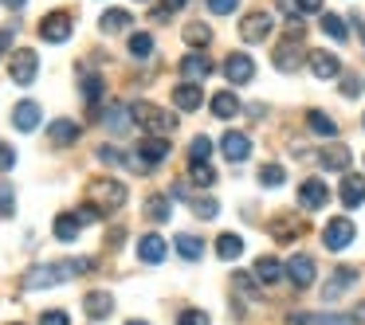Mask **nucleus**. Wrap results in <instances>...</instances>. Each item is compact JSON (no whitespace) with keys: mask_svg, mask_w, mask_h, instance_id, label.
Segmentation results:
<instances>
[{"mask_svg":"<svg viewBox=\"0 0 365 325\" xmlns=\"http://www.w3.org/2000/svg\"><path fill=\"white\" fill-rule=\"evenodd\" d=\"M95 267L91 259H67V262H43V267H32L24 275V290H40V286H56V282H67L75 275H87Z\"/></svg>","mask_w":365,"mask_h":325,"instance_id":"1","label":"nucleus"},{"mask_svg":"<svg viewBox=\"0 0 365 325\" xmlns=\"http://www.w3.org/2000/svg\"><path fill=\"white\" fill-rule=\"evenodd\" d=\"M302 40H307L302 20H291V24H287V40L275 43V55H271L283 75H291V71H299V67H302Z\"/></svg>","mask_w":365,"mask_h":325,"instance_id":"2","label":"nucleus"},{"mask_svg":"<svg viewBox=\"0 0 365 325\" xmlns=\"http://www.w3.org/2000/svg\"><path fill=\"white\" fill-rule=\"evenodd\" d=\"M130 118H134L150 137H165V134L177 129V114L161 110V106H153V102H134L130 106Z\"/></svg>","mask_w":365,"mask_h":325,"instance_id":"3","label":"nucleus"},{"mask_svg":"<svg viewBox=\"0 0 365 325\" xmlns=\"http://www.w3.org/2000/svg\"><path fill=\"white\" fill-rule=\"evenodd\" d=\"M91 204L103 208V212H114V208L126 204V184L122 181H91Z\"/></svg>","mask_w":365,"mask_h":325,"instance_id":"4","label":"nucleus"},{"mask_svg":"<svg viewBox=\"0 0 365 325\" xmlns=\"http://www.w3.org/2000/svg\"><path fill=\"white\" fill-rule=\"evenodd\" d=\"M354 235H357V228H354V220H346V215H334L330 223L322 228V243H326V251H346L349 243H354Z\"/></svg>","mask_w":365,"mask_h":325,"instance_id":"5","label":"nucleus"},{"mask_svg":"<svg viewBox=\"0 0 365 325\" xmlns=\"http://www.w3.org/2000/svg\"><path fill=\"white\" fill-rule=\"evenodd\" d=\"M71 12H63V9H56V12H48V16L40 20V40L43 43H67L71 40Z\"/></svg>","mask_w":365,"mask_h":325,"instance_id":"6","label":"nucleus"},{"mask_svg":"<svg viewBox=\"0 0 365 325\" xmlns=\"http://www.w3.org/2000/svg\"><path fill=\"white\" fill-rule=\"evenodd\" d=\"M36 71H40V59H36V51L20 48L16 55H12V67H9L12 82H20V87H32V82H36Z\"/></svg>","mask_w":365,"mask_h":325,"instance_id":"7","label":"nucleus"},{"mask_svg":"<svg viewBox=\"0 0 365 325\" xmlns=\"http://www.w3.org/2000/svg\"><path fill=\"white\" fill-rule=\"evenodd\" d=\"M287 278H291L294 286H299V290H307V286H314V278H318V267H314V259H310V255H291V259H287Z\"/></svg>","mask_w":365,"mask_h":325,"instance_id":"8","label":"nucleus"},{"mask_svg":"<svg viewBox=\"0 0 365 325\" xmlns=\"http://www.w3.org/2000/svg\"><path fill=\"white\" fill-rule=\"evenodd\" d=\"M267 36H271V12H247V16L240 20V40L263 43Z\"/></svg>","mask_w":365,"mask_h":325,"instance_id":"9","label":"nucleus"},{"mask_svg":"<svg viewBox=\"0 0 365 325\" xmlns=\"http://www.w3.org/2000/svg\"><path fill=\"white\" fill-rule=\"evenodd\" d=\"M326 200H330V188H326L318 176H307V181L299 184V208L302 212H318Z\"/></svg>","mask_w":365,"mask_h":325,"instance_id":"10","label":"nucleus"},{"mask_svg":"<svg viewBox=\"0 0 365 325\" xmlns=\"http://www.w3.org/2000/svg\"><path fill=\"white\" fill-rule=\"evenodd\" d=\"M224 75H228L232 87H240V82H252V79H255L252 55H244V51H232V55L224 59Z\"/></svg>","mask_w":365,"mask_h":325,"instance_id":"11","label":"nucleus"},{"mask_svg":"<svg viewBox=\"0 0 365 325\" xmlns=\"http://www.w3.org/2000/svg\"><path fill=\"white\" fill-rule=\"evenodd\" d=\"M302 231H307V220H302V215H275V220H271V239H275V243H294Z\"/></svg>","mask_w":365,"mask_h":325,"instance_id":"12","label":"nucleus"},{"mask_svg":"<svg viewBox=\"0 0 365 325\" xmlns=\"http://www.w3.org/2000/svg\"><path fill=\"white\" fill-rule=\"evenodd\" d=\"M357 278H361V270H357V267H338V270L330 275V282L322 286V298H326V302L341 298L349 286H357Z\"/></svg>","mask_w":365,"mask_h":325,"instance_id":"13","label":"nucleus"},{"mask_svg":"<svg viewBox=\"0 0 365 325\" xmlns=\"http://www.w3.org/2000/svg\"><path fill=\"white\" fill-rule=\"evenodd\" d=\"M220 149H224V157H228L232 165H240V161L252 157V137L240 134V129H228V134L220 137Z\"/></svg>","mask_w":365,"mask_h":325,"instance_id":"14","label":"nucleus"},{"mask_svg":"<svg viewBox=\"0 0 365 325\" xmlns=\"http://www.w3.org/2000/svg\"><path fill=\"white\" fill-rule=\"evenodd\" d=\"M43 122V110L40 102H32V98H24V102H16V110H12V126L20 129V134H32L36 126Z\"/></svg>","mask_w":365,"mask_h":325,"instance_id":"15","label":"nucleus"},{"mask_svg":"<svg viewBox=\"0 0 365 325\" xmlns=\"http://www.w3.org/2000/svg\"><path fill=\"white\" fill-rule=\"evenodd\" d=\"M83 309H87L91 321H103V317H110V314H114V294H106V290H91V294H83Z\"/></svg>","mask_w":365,"mask_h":325,"instance_id":"16","label":"nucleus"},{"mask_svg":"<svg viewBox=\"0 0 365 325\" xmlns=\"http://www.w3.org/2000/svg\"><path fill=\"white\" fill-rule=\"evenodd\" d=\"M318 165L330 169V173H349V165H354V153H349L346 145H326V149L318 153Z\"/></svg>","mask_w":365,"mask_h":325,"instance_id":"17","label":"nucleus"},{"mask_svg":"<svg viewBox=\"0 0 365 325\" xmlns=\"http://www.w3.org/2000/svg\"><path fill=\"white\" fill-rule=\"evenodd\" d=\"M338 196H341V204H346V208L365 204V176L346 173V176H341V184H338Z\"/></svg>","mask_w":365,"mask_h":325,"instance_id":"18","label":"nucleus"},{"mask_svg":"<svg viewBox=\"0 0 365 325\" xmlns=\"http://www.w3.org/2000/svg\"><path fill=\"white\" fill-rule=\"evenodd\" d=\"M283 275H287V267L275 259V255H259V259H255V282L259 286H275Z\"/></svg>","mask_w":365,"mask_h":325,"instance_id":"19","label":"nucleus"},{"mask_svg":"<svg viewBox=\"0 0 365 325\" xmlns=\"http://www.w3.org/2000/svg\"><path fill=\"white\" fill-rule=\"evenodd\" d=\"M200 102H205V95H200L197 82H177V87H173V106H177V110L192 114V110H200Z\"/></svg>","mask_w":365,"mask_h":325,"instance_id":"20","label":"nucleus"},{"mask_svg":"<svg viewBox=\"0 0 365 325\" xmlns=\"http://www.w3.org/2000/svg\"><path fill=\"white\" fill-rule=\"evenodd\" d=\"M165 255H169V243H165L161 235H142V239H138V259H142V262L158 267Z\"/></svg>","mask_w":365,"mask_h":325,"instance_id":"21","label":"nucleus"},{"mask_svg":"<svg viewBox=\"0 0 365 325\" xmlns=\"http://www.w3.org/2000/svg\"><path fill=\"white\" fill-rule=\"evenodd\" d=\"M75 137H79V122H71V118H56L48 126V142L51 145H71Z\"/></svg>","mask_w":365,"mask_h":325,"instance_id":"22","label":"nucleus"},{"mask_svg":"<svg viewBox=\"0 0 365 325\" xmlns=\"http://www.w3.org/2000/svg\"><path fill=\"white\" fill-rule=\"evenodd\" d=\"M212 71H216V67L208 63L205 55H185V59H181V75H185V82H200V79H208Z\"/></svg>","mask_w":365,"mask_h":325,"instance_id":"23","label":"nucleus"},{"mask_svg":"<svg viewBox=\"0 0 365 325\" xmlns=\"http://www.w3.org/2000/svg\"><path fill=\"white\" fill-rule=\"evenodd\" d=\"M310 71H314L318 79H338L341 63L330 55V51H310Z\"/></svg>","mask_w":365,"mask_h":325,"instance_id":"24","label":"nucleus"},{"mask_svg":"<svg viewBox=\"0 0 365 325\" xmlns=\"http://www.w3.org/2000/svg\"><path fill=\"white\" fill-rule=\"evenodd\" d=\"M103 126L110 129V134H126V129H130V106H122V102L106 106V114H103Z\"/></svg>","mask_w":365,"mask_h":325,"instance_id":"25","label":"nucleus"},{"mask_svg":"<svg viewBox=\"0 0 365 325\" xmlns=\"http://www.w3.org/2000/svg\"><path fill=\"white\" fill-rule=\"evenodd\" d=\"M216 255H220L224 262H236L240 255H244V239H240L236 231H224V235L216 239Z\"/></svg>","mask_w":365,"mask_h":325,"instance_id":"26","label":"nucleus"},{"mask_svg":"<svg viewBox=\"0 0 365 325\" xmlns=\"http://www.w3.org/2000/svg\"><path fill=\"white\" fill-rule=\"evenodd\" d=\"M130 24H134V16H130V12L126 9H106L103 12V20H98V28H103V32H126V28Z\"/></svg>","mask_w":365,"mask_h":325,"instance_id":"27","label":"nucleus"},{"mask_svg":"<svg viewBox=\"0 0 365 325\" xmlns=\"http://www.w3.org/2000/svg\"><path fill=\"white\" fill-rule=\"evenodd\" d=\"M185 43H189V48H208V43H212V28L205 24V20H192V24H185Z\"/></svg>","mask_w":365,"mask_h":325,"instance_id":"28","label":"nucleus"},{"mask_svg":"<svg viewBox=\"0 0 365 325\" xmlns=\"http://www.w3.org/2000/svg\"><path fill=\"white\" fill-rule=\"evenodd\" d=\"M173 247H177V255H181V259H200V255H205V239H197V235H189V231H181V235L173 239Z\"/></svg>","mask_w":365,"mask_h":325,"instance_id":"29","label":"nucleus"},{"mask_svg":"<svg viewBox=\"0 0 365 325\" xmlns=\"http://www.w3.org/2000/svg\"><path fill=\"white\" fill-rule=\"evenodd\" d=\"M307 126H310V134H318V137L338 134V122H334L330 114H322V110H307Z\"/></svg>","mask_w":365,"mask_h":325,"instance_id":"30","label":"nucleus"},{"mask_svg":"<svg viewBox=\"0 0 365 325\" xmlns=\"http://www.w3.org/2000/svg\"><path fill=\"white\" fill-rule=\"evenodd\" d=\"M212 149H216V145H212V137H208V134H197V137L189 142V165H208Z\"/></svg>","mask_w":365,"mask_h":325,"instance_id":"31","label":"nucleus"},{"mask_svg":"<svg viewBox=\"0 0 365 325\" xmlns=\"http://www.w3.org/2000/svg\"><path fill=\"white\" fill-rule=\"evenodd\" d=\"M103 90H106V82L98 79L95 71H83V82H79V95H83V102H87V106H95L98 98H103Z\"/></svg>","mask_w":365,"mask_h":325,"instance_id":"32","label":"nucleus"},{"mask_svg":"<svg viewBox=\"0 0 365 325\" xmlns=\"http://www.w3.org/2000/svg\"><path fill=\"white\" fill-rule=\"evenodd\" d=\"M79 228H83V223L75 220V212L56 215V239H59V243H75V239H79Z\"/></svg>","mask_w":365,"mask_h":325,"instance_id":"33","label":"nucleus"},{"mask_svg":"<svg viewBox=\"0 0 365 325\" xmlns=\"http://www.w3.org/2000/svg\"><path fill=\"white\" fill-rule=\"evenodd\" d=\"M212 114H216V118H224V122L236 118V114H240V98L232 95V90H220V95L212 98Z\"/></svg>","mask_w":365,"mask_h":325,"instance_id":"34","label":"nucleus"},{"mask_svg":"<svg viewBox=\"0 0 365 325\" xmlns=\"http://www.w3.org/2000/svg\"><path fill=\"white\" fill-rule=\"evenodd\" d=\"M142 212L150 215L153 223H165V220H169V196H158V192H153V196H145Z\"/></svg>","mask_w":365,"mask_h":325,"instance_id":"35","label":"nucleus"},{"mask_svg":"<svg viewBox=\"0 0 365 325\" xmlns=\"http://www.w3.org/2000/svg\"><path fill=\"white\" fill-rule=\"evenodd\" d=\"M189 208L197 212V220H216V212H220L216 196H189Z\"/></svg>","mask_w":365,"mask_h":325,"instance_id":"36","label":"nucleus"},{"mask_svg":"<svg viewBox=\"0 0 365 325\" xmlns=\"http://www.w3.org/2000/svg\"><path fill=\"white\" fill-rule=\"evenodd\" d=\"M322 32L326 36H330V40L334 43H341V40H346V20H341V16H334V12H322Z\"/></svg>","mask_w":365,"mask_h":325,"instance_id":"37","label":"nucleus"},{"mask_svg":"<svg viewBox=\"0 0 365 325\" xmlns=\"http://www.w3.org/2000/svg\"><path fill=\"white\" fill-rule=\"evenodd\" d=\"M283 181H287V169L283 165H263L259 169V184H263V188H279Z\"/></svg>","mask_w":365,"mask_h":325,"instance_id":"38","label":"nucleus"},{"mask_svg":"<svg viewBox=\"0 0 365 325\" xmlns=\"http://www.w3.org/2000/svg\"><path fill=\"white\" fill-rule=\"evenodd\" d=\"M130 55H134V59L153 55V40H150L145 32H134V36H130Z\"/></svg>","mask_w":365,"mask_h":325,"instance_id":"39","label":"nucleus"},{"mask_svg":"<svg viewBox=\"0 0 365 325\" xmlns=\"http://www.w3.org/2000/svg\"><path fill=\"white\" fill-rule=\"evenodd\" d=\"M98 161H103V165H126V153H122L118 145H98Z\"/></svg>","mask_w":365,"mask_h":325,"instance_id":"40","label":"nucleus"},{"mask_svg":"<svg viewBox=\"0 0 365 325\" xmlns=\"http://www.w3.org/2000/svg\"><path fill=\"white\" fill-rule=\"evenodd\" d=\"M189 176L197 184H205V188H208V184H216V169L212 165H189Z\"/></svg>","mask_w":365,"mask_h":325,"instance_id":"41","label":"nucleus"},{"mask_svg":"<svg viewBox=\"0 0 365 325\" xmlns=\"http://www.w3.org/2000/svg\"><path fill=\"white\" fill-rule=\"evenodd\" d=\"M12 208H16V192H12V184L0 181V220H4V215H12Z\"/></svg>","mask_w":365,"mask_h":325,"instance_id":"42","label":"nucleus"},{"mask_svg":"<svg viewBox=\"0 0 365 325\" xmlns=\"http://www.w3.org/2000/svg\"><path fill=\"white\" fill-rule=\"evenodd\" d=\"M177 325H208V309H185Z\"/></svg>","mask_w":365,"mask_h":325,"instance_id":"43","label":"nucleus"},{"mask_svg":"<svg viewBox=\"0 0 365 325\" xmlns=\"http://www.w3.org/2000/svg\"><path fill=\"white\" fill-rule=\"evenodd\" d=\"M40 325H71V317H67L63 309H43V314H40Z\"/></svg>","mask_w":365,"mask_h":325,"instance_id":"44","label":"nucleus"},{"mask_svg":"<svg viewBox=\"0 0 365 325\" xmlns=\"http://www.w3.org/2000/svg\"><path fill=\"white\" fill-rule=\"evenodd\" d=\"M98 215H103V208H95V204L87 200V204H79V212H75V220H79V223H95Z\"/></svg>","mask_w":365,"mask_h":325,"instance_id":"45","label":"nucleus"},{"mask_svg":"<svg viewBox=\"0 0 365 325\" xmlns=\"http://www.w3.org/2000/svg\"><path fill=\"white\" fill-rule=\"evenodd\" d=\"M236 9H240V0H208V12H216V16H228Z\"/></svg>","mask_w":365,"mask_h":325,"instance_id":"46","label":"nucleus"},{"mask_svg":"<svg viewBox=\"0 0 365 325\" xmlns=\"http://www.w3.org/2000/svg\"><path fill=\"white\" fill-rule=\"evenodd\" d=\"M12 165H16V149H12V145H4V142H0V173H9Z\"/></svg>","mask_w":365,"mask_h":325,"instance_id":"47","label":"nucleus"},{"mask_svg":"<svg viewBox=\"0 0 365 325\" xmlns=\"http://www.w3.org/2000/svg\"><path fill=\"white\" fill-rule=\"evenodd\" d=\"M357 90H361V82H357L354 75H346V79H341V95H346V98H357Z\"/></svg>","mask_w":365,"mask_h":325,"instance_id":"48","label":"nucleus"},{"mask_svg":"<svg viewBox=\"0 0 365 325\" xmlns=\"http://www.w3.org/2000/svg\"><path fill=\"white\" fill-rule=\"evenodd\" d=\"M279 9H283L291 20H299V16H302V12H299V0H279Z\"/></svg>","mask_w":365,"mask_h":325,"instance_id":"49","label":"nucleus"},{"mask_svg":"<svg viewBox=\"0 0 365 325\" xmlns=\"http://www.w3.org/2000/svg\"><path fill=\"white\" fill-rule=\"evenodd\" d=\"M299 12L307 16V12H318L322 16V0H299Z\"/></svg>","mask_w":365,"mask_h":325,"instance_id":"50","label":"nucleus"},{"mask_svg":"<svg viewBox=\"0 0 365 325\" xmlns=\"http://www.w3.org/2000/svg\"><path fill=\"white\" fill-rule=\"evenodd\" d=\"M12 36H16L12 28H0V51H4V48H12Z\"/></svg>","mask_w":365,"mask_h":325,"instance_id":"51","label":"nucleus"},{"mask_svg":"<svg viewBox=\"0 0 365 325\" xmlns=\"http://www.w3.org/2000/svg\"><path fill=\"white\" fill-rule=\"evenodd\" d=\"M185 4H189V0H165V12L173 16V12H181V9H185Z\"/></svg>","mask_w":365,"mask_h":325,"instance_id":"52","label":"nucleus"},{"mask_svg":"<svg viewBox=\"0 0 365 325\" xmlns=\"http://www.w3.org/2000/svg\"><path fill=\"white\" fill-rule=\"evenodd\" d=\"M0 4H4V9H12V12H20L28 4V0H0Z\"/></svg>","mask_w":365,"mask_h":325,"instance_id":"53","label":"nucleus"},{"mask_svg":"<svg viewBox=\"0 0 365 325\" xmlns=\"http://www.w3.org/2000/svg\"><path fill=\"white\" fill-rule=\"evenodd\" d=\"M354 321H361V325H365V306H357V309H354Z\"/></svg>","mask_w":365,"mask_h":325,"instance_id":"54","label":"nucleus"},{"mask_svg":"<svg viewBox=\"0 0 365 325\" xmlns=\"http://www.w3.org/2000/svg\"><path fill=\"white\" fill-rule=\"evenodd\" d=\"M126 325H150V321H126Z\"/></svg>","mask_w":365,"mask_h":325,"instance_id":"55","label":"nucleus"},{"mask_svg":"<svg viewBox=\"0 0 365 325\" xmlns=\"http://www.w3.org/2000/svg\"><path fill=\"white\" fill-rule=\"evenodd\" d=\"M138 4H145V0H138Z\"/></svg>","mask_w":365,"mask_h":325,"instance_id":"56","label":"nucleus"},{"mask_svg":"<svg viewBox=\"0 0 365 325\" xmlns=\"http://www.w3.org/2000/svg\"><path fill=\"white\" fill-rule=\"evenodd\" d=\"M12 325H20V321H12Z\"/></svg>","mask_w":365,"mask_h":325,"instance_id":"57","label":"nucleus"},{"mask_svg":"<svg viewBox=\"0 0 365 325\" xmlns=\"http://www.w3.org/2000/svg\"><path fill=\"white\" fill-rule=\"evenodd\" d=\"M361 126H365V118H361Z\"/></svg>","mask_w":365,"mask_h":325,"instance_id":"58","label":"nucleus"}]
</instances>
